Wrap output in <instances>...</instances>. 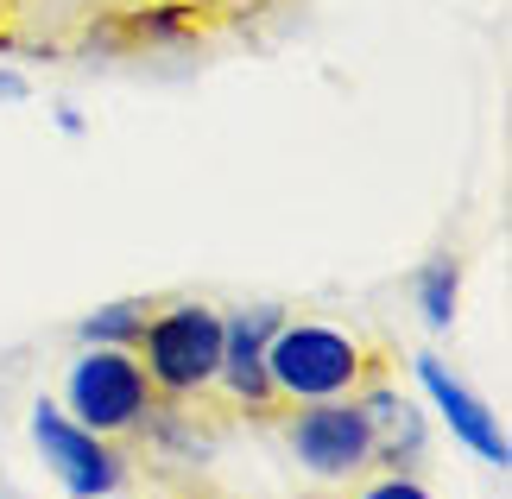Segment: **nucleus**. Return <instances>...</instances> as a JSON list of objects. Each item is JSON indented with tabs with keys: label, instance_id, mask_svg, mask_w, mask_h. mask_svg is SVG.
<instances>
[{
	"label": "nucleus",
	"instance_id": "2",
	"mask_svg": "<svg viewBox=\"0 0 512 499\" xmlns=\"http://www.w3.org/2000/svg\"><path fill=\"white\" fill-rule=\"evenodd\" d=\"M146 342V367L159 386L171 392H196L222 373V316L203 310V304H184V310H165L159 323L140 329Z\"/></svg>",
	"mask_w": 512,
	"mask_h": 499
},
{
	"label": "nucleus",
	"instance_id": "12",
	"mask_svg": "<svg viewBox=\"0 0 512 499\" xmlns=\"http://www.w3.org/2000/svg\"><path fill=\"white\" fill-rule=\"evenodd\" d=\"M19 95H26V83H19L13 70H0V102H19Z\"/></svg>",
	"mask_w": 512,
	"mask_h": 499
},
{
	"label": "nucleus",
	"instance_id": "11",
	"mask_svg": "<svg viewBox=\"0 0 512 499\" xmlns=\"http://www.w3.org/2000/svg\"><path fill=\"white\" fill-rule=\"evenodd\" d=\"M361 499H430V493H424L418 481H399V474H392V481H373Z\"/></svg>",
	"mask_w": 512,
	"mask_h": 499
},
{
	"label": "nucleus",
	"instance_id": "8",
	"mask_svg": "<svg viewBox=\"0 0 512 499\" xmlns=\"http://www.w3.org/2000/svg\"><path fill=\"white\" fill-rule=\"evenodd\" d=\"M367 436H373V455H392V462H411L424 449V411H411L399 392H373L367 398Z\"/></svg>",
	"mask_w": 512,
	"mask_h": 499
},
{
	"label": "nucleus",
	"instance_id": "10",
	"mask_svg": "<svg viewBox=\"0 0 512 499\" xmlns=\"http://www.w3.org/2000/svg\"><path fill=\"white\" fill-rule=\"evenodd\" d=\"M140 329H146V323H140V310H133V304H121V310H102V316H89V323H83V335H89L95 348H127Z\"/></svg>",
	"mask_w": 512,
	"mask_h": 499
},
{
	"label": "nucleus",
	"instance_id": "1",
	"mask_svg": "<svg viewBox=\"0 0 512 499\" xmlns=\"http://www.w3.org/2000/svg\"><path fill=\"white\" fill-rule=\"evenodd\" d=\"M266 373H272V386H279V392L317 405V398L348 392L354 379L367 373V361H361V348H354L342 329L298 323V329H279L266 342Z\"/></svg>",
	"mask_w": 512,
	"mask_h": 499
},
{
	"label": "nucleus",
	"instance_id": "9",
	"mask_svg": "<svg viewBox=\"0 0 512 499\" xmlns=\"http://www.w3.org/2000/svg\"><path fill=\"white\" fill-rule=\"evenodd\" d=\"M456 291H462V266H456V259H430L424 278H418V304H424V316L437 329L456 323Z\"/></svg>",
	"mask_w": 512,
	"mask_h": 499
},
{
	"label": "nucleus",
	"instance_id": "6",
	"mask_svg": "<svg viewBox=\"0 0 512 499\" xmlns=\"http://www.w3.org/2000/svg\"><path fill=\"white\" fill-rule=\"evenodd\" d=\"M418 386L430 392V405L443 411V424L456 430V436H462V443L481 455L487 468H506V430L494 424V411H487L481 398H475V392H468L456 373H449V367L437 361V354H424V361H418Z\"/></svg>",
	"mask_w": 512,
	"mask_h": 499
},
{
	"label": "nucleus",
	"instance_id": "4",
	"mask_svg": "<svg viewBox=\"0 0 512 499\" xmlns=\"http://www.w3.org/2000/svg\"><path fill=\"white\" fill-rule=\"evenodd\" d=\"M32 443H38V455H45L51 474L76 499H108V493H121V481H127L121 455H114L95 430H83L76 417H64L57 405H38L32 411Z\"/></svg>",
	"mask_w": 512,
	"mask_h": 499
},
{
	"label": "nucleus",
	"instance_id": "5",
	"mask_svg": "<svg viewBox=\"0 0 512 499\" xmlns=\"http://www.w3.org/2000/svg\"><path fill=\"white\" fill-rule=\"evenodd\" d=\"M291 449H298L304 468L317 474H348L373 455L367 436V411L361 405H336V398H317L310 411L291 417Z\"/></svg>",
	"mask_w": 512,
	"mask_h": 499
},
{
	"label": "nucleus",
	"instance_id": "3",
	"mask_svg": "<svg viewBox=\"0 0 512 499\" xmlns=\"http://www.w3.org/2000/svg\"><path fill=\"white\" fill-rule=\"evenodd\" d=\"M70 417L95 436L127 430L146 417V373L127 361V348H89L70 367Z\"/></svg>",
	"mask_w": 512,
	"mask_h": 499
},
{
	"label": "nucleus",
	"instance_id": "7",
	"mask_svg": "<svg viewBox=\"0 0 512 499\" xmlns=\"http://www.w3.org/2000/svg\"><path fill=\"white\" fill-rule=\"evenodd\" d=\"M272 335H279V310H247V316H234V323H222V379L247 405L272 398V373H266Z\"/></svg>",
	"mask_w": 512,
	"mask_h": 499
}]
</instances>
